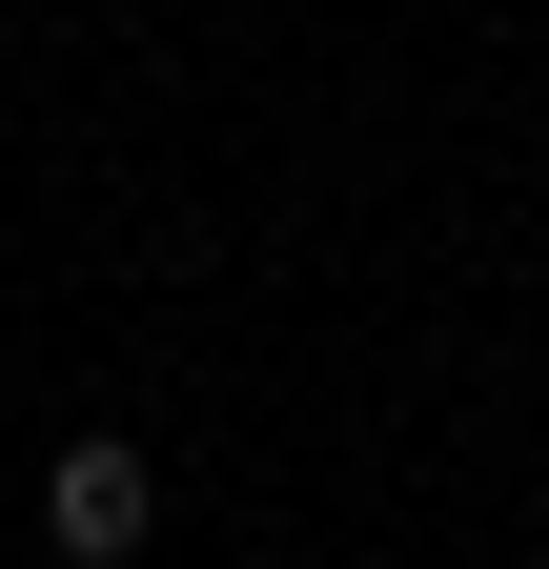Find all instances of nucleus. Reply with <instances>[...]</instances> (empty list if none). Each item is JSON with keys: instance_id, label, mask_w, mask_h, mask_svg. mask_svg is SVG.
<instances>
[{"instance_id": "obj_1", "label": "nucleus", "mask_w": 549, "mask_h": 569, "mask_svg": "<svg viewBox=\"0 0 549 569\" xmlns=\"http://www.w3.org/2000/svg\"><path fill=\"white\" fill-rule=\"evenodd\" d=\"M143 529H163V488H143V448H122V427H82V448L41 468V549H61V569H122Z\"/></svg>"}]
</instances>
